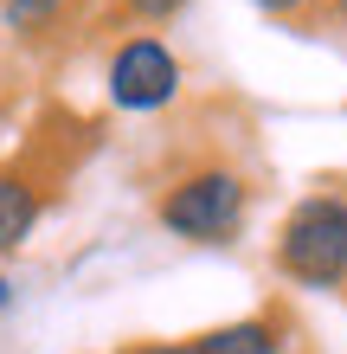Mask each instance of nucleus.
I'll list each match as a JSON object with an SVG mask.
<instances>
[{"instance_id": "1", "label": "nucleus", "mask_w": 347, "mask_h": 354, "mask_svg": "<svg viewBox=\"0 0 347 354\" xmlns=\"http://www.w3.org/2000/svg\"><path fill=\"white\" fill-rule=\"evenodd\" d=\"M283 277L309 283V290H341L347 283V200L341 194H309L283 219L277 239Z\"/></svg>"}, {"instance_id": "2", "label": "nucleus", "mask_w": 347, "mask_h": 354, "mask_svg": "<svg viewBox=\"0 0 347 354\" xmlns=\"http://www.w3.org/2000/svg\"><path fill=\"white\" fill-rule=\"evenodd\" d=\"M161 225L193 245H226L244 225V180L232 168H199L161 200Z\"/></svg>"}, {"instance_id": "3", "label": "nucleus", "mask_w": 347, "mask_h": 354, "mask_svg": "<svg viewBox=\"0 0 347 354\" xmlns=\"http://www.w3.org/2000/svg\"><path fill=\"white\" fill-rule=\"evenodd\" d=\"M174 91H180V65H174V52L161 46L155 32L129 39V46L110 58V103L116 110H168Z\"/></svg>"}, {"instance_id": "4", "label": "nucleus", "mask_w": 347, "mask_h": 354, "mask_svg": "<svg viewBox=\"0 0 347 354\" xmlns=\"http://www.w3.org/2000/svg\"><path fill=\"white\" fill-rule=\"evenodd\" d=\"M32 225H39V194L19 174H0V258L19 252Z\"/></svg>"}, {"instance_id": "5", "label": "nucleus", "mask_w": 347, "mask_h": 354, "mask_svg": "<svg viewBox=\"0 0 347 354\" xmlns=\"http://www.w3.org/2000/svg\"><path fill=\"white\" fill-rule=\"evenodd\" d=\"M193 354H277V322H264V316H251V322H226V328H212V335H199V342H187Z\"/></svg>"}, {"instance_id": "6", "label": "nucleus", "mask_w": 347, "mask_h": 354, "mask_svg": "<svg viewBox=\"0 0 347 354\" xmlns=\"http://www.w3.org/2000/svg\"><path fill=\"white\" fill-rule=\"evenodd\" d=\"M58 7H65V0H7V26L13 32H39V26H52Z\"/></svg>"}, {"instance_id": "7", "label": "nucleus", "mask_w": 347, "mask_h": 354, "mask_svg": "<svg viewBox=\"0 0 347 354\" xmlns=\"http://www.w3.org/2000/svg\"><path fill=\"white\" fill-rule=\"evenodd\" d=\"M129 7L141 13V19H168V13H180L187 0H129Z\"/></svg>"}, {"instance_id": "8", "label": "nucleus", "mask_w": 347, "mask_h": 354, "mask_svg": "<svg viewBox=\"0 0 347 354\" xmlns=\"http://www.w3.org/2000/svg\"><path fill=\"white\" fill-rule=\"evenodd\" d=\"M251 7H257V13H277V19H283V13H296L302 0H251Z\"/></svg>"}, {"instance_id": "9", "label": "nucleus", "mask_w": 347, "mask_h": 354, "mask_svg": "<svg viewBox=\"0 0 347 354\" xmlns=\"http://www.w3.org/2000/svg\"><path fill=\"white\" fill-rule=\"evenodd\" d=\"M135 354H193V348H174V342H155V348H135Z\"/></svg>"}, {"instance_id": "10", "label": "nucleus", "mask_w": 347, "mask_h": 354, "mask_svg": "<svg viewBox=\"0 0 347 354\" xmlns=\"http://www.w3.org/2000/svg\"><path fill=\"white\" fill-rule=\"evenodd\" d=\"M335 19H341V26H347V0H335Z\"/></svg>"}]
</instances>
